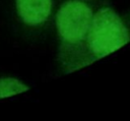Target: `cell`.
Returning a JSON list of instances; mask_svg holds the SVG:
<instances>
[{
	"label": "cell",
	"instance_id": "obj_1",
	"mask_svg": "<svg viewBox=\"0 0 130 121\" xmlns=\"http://www.w3.org/2000/svg\"><path fill=\"white\" fill-rule=\"evenodd\" d=\"M93 12L82 0L62 4L56 15L59 37V61L66 72L82 68L83 45L91 24Z\"/></svg>",
	"mask_w": 130,
	"mask_h": 121
},
{
	"label": "cell",
	"instance_id": "obj_2",
	"mask_svg": "<svg viewBox=\"0 0 130 121\" xmlns=\"http://www.w3.org/2000/svg\"><path fill=\"white\" fill-rule=\"evenodd\" d=\"M130 41V34L111 8L98 10L91 20L82 51V67L114 53Z\"/></svg>",
	"mask_w": 130,
	"mask_h": 121
},
{
	"label": "cell",
	"instance_id": "obj_3",
	"mask_svg": "<svg viewBox=\"0 0 130 121\" xmlns=\"http://www.w3.org/2000/svg\"><path fill=\"white\" fill-rule=\"evenodd\" d=\"M16 9L23 22L39 25L50 16L52 0H16Z\"/></svg>",
	"mask_w": 130,
	"mask_h": 121
},
{
	"label": "cell",
	"instance_id": "obj_4",
	"mask_svg": "<svg viewBox=\"0 0 130 121\" xmlns=\"http://www.w3.org/2000/svg\"><path fill=\"white\" fill-rule=\"evenodd\" d=\"M26 90H28V86H26L23 82H21L16 78L13 77L0 78V99L21 94Z\"/></svg>",
	"mask_w": 130,
	"mask_h": 121
}]
</instances>
